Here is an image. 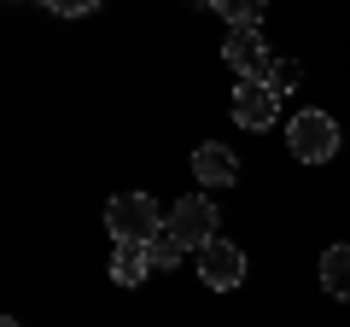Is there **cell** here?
Returning <instances> with one entry per match:
<instances>
[{"label":"cell","mask_w":350,"mask_h":327,"mask_svg":"<svg viewBox=\"0 0 350 327\" xmlns=\"http://www.w3.org/2000/svg\"><path fill=\"white\" fill-rule=\"evenodd\" d=\"M280 117V94L269 88V82H257V76H239L234 88V123L239 129H269Z\"/></svg>","instance_id":"5"},{"label":"cell","mask_w":350,"mask_h":327,"mask_svg":"<svg viewBox=\"0 0 350 327\" xmlns=\"http://www.w3.org/2000/svg\"><path fill=\"white\" fill-rule=\"evenodd\" d=\"M257 82H269V88H275V94H292V88H298V82H304V70H298V64H292V59H269V70H262Z\"/></svg>","instance_id":"10"},{"label":"cell","mask_w":350,"mask_h":327,"mask_svg":"<svg viewBox=\"0 0 350 327\" xmlns=\"http://www.w3.org/2000/svg\"><path fill=\"white\" fill-rule=\"evenodd\" d=\"M211 6H216V12H222L228 18V24H257V18H262V6H269V0H211Z\"/></svg>","instance_id":"11"},{"label":"cell","mask_w":350,"mask_h":327,"mask_svg":"<svg viewBox=\"0 0 350 327\" xmlns=\"http://www.w3.org/2000/svg\"><path fill=\"white\" fill-rule=\"evenodd\" d=\"M163 234H175V246L181 252H204L216 239V205L204 199V193H187V199H175V211H170V228Z\"/></svg>","instance_id":"3"},{"label":"cell","mask_w":350,"mask_h":327,"mask_svg":"<svg viewBox=\"0 0 350 327\" xmlns=\"http://www.w3.org/2000/svg\"><path fill=\"white\" fill-rule=\"evenodd\" d=\"M146 275H152L146 246H117V252H111V280H117V287H140Z\"/></svg>","instance_id":"8"},{"label":"cell","mask_w":350,"mask_h":327,"mask_svg":"<svg viewBox=\"0 0 350 327\" xmlns=\"http://www.w3.org/2000/svg\"><path fill=\"white\" fill-rule=\"evenodd\" d=\"M105 228H111L117 246H146L152 234H163V228H170V216L158 211V199H152V193H117V199L105 205Z\"/></svg>","instance_id":"1"},{"label":"cell","mask_w":350,"mask_h":327,"mask_svg":"<svg viewBox=\"0 0 350 327\" xmlns=\"http://www.w3.org/2000/svg\"><path fill=\"white\" fill-rule=\"evenodd\" d=\"M146 263H152V269H175V263H181L175 234H152V239H146Z\"/></svg>","instance_id":"12"},{"label":"cell","mask_w":350,"mask_h":327,"mask_svg":"<svg viewBox=\"0 0 350 327\" xmlns=\"http://www.w3.org/2000/svg\"><path fill=\"white\" fill-rule=\"evenodd\" d=\"M199 280H204L211 292H234L239 280H245V252H239L234 239H222V234H216L211 246L199 252Z\"/></svg>","instance_id":"4"},{"label":"cell","mask_w":350,"mask_h":327,"mask_svg":"<svg viewBox=\"0 0 350 327\" xmlns=\"http://www.w3.org/2000/svg\"><path fill=\"white\" fill-rule=\"evenodd\" d=\"M0 327H18V322H12V315H6V322H0Z\"/></svg>","instance_id":"14"},{"label":"cell","mask_w":350,"mask_h":327,"mask_svg":"<svg viewBox=\"0 0 350 327\" xmlns=\"http://www.w3.org/2000/svg\"><path fill=\"white\" fill-rule=\"evenodd\" d=\"M47 12H59V18H82V12H94L100 0H41Z\"/></svg>","instance_id":"13"},{"label":"cell","mask_w":350,"mask_h":327,"mask_svg":"<svg viewBox=\"0 0 350 327\" xmlns=\"http://www.w3.org/2000/svg\"><path fill=\"white\" fill-rule=\"evenodd\" d=\"M286 146H292L298 164H327L338 152V123L327 112H298L286 123Z\"/></svg>","instance_id":"2"},{"label":"cell","mask_w":350,"mask_h":327,"mask_svg":"<svg viewBox=\"0 0 350 327\" xmlns=\"http://www.w3.org/2000/svg\"><path fill=\"white\" fill-rule=\"evenodd\" d=\"M222 59L234 64L239 76H262L275 53H269V36H262L257 24H239V29H228V41H222Z\"/></svg>","instance_id":"6"},{"label":"cell","mask_w":350,"mask_h":327,"mask_svg":"<svg viewBox=\"0 0 350 327\" xmlns=\"http://www.w3.org/2000/svg\"><path fill=\"white\" fill-rule=\"evenodd\" d=\"M193 176H199V187H228V181L239 176V158H234L228 146H216V140H211V146L193 152Z\"/></svg>","instance_id":"7"},{"label":"cell","mask_w":350,"mask_h":327,"mask_svg":"<svg viewBox=\"0 0 350 327\" xmlns=\"http://www.w3.org/2000/svg\"><path fill=\"white\" fill-rule=\"evenodd\" d=\"M321 287L333 298H350V246H327L321 252Z\"/></svg>","instance_id":"9"}]
</instances>
